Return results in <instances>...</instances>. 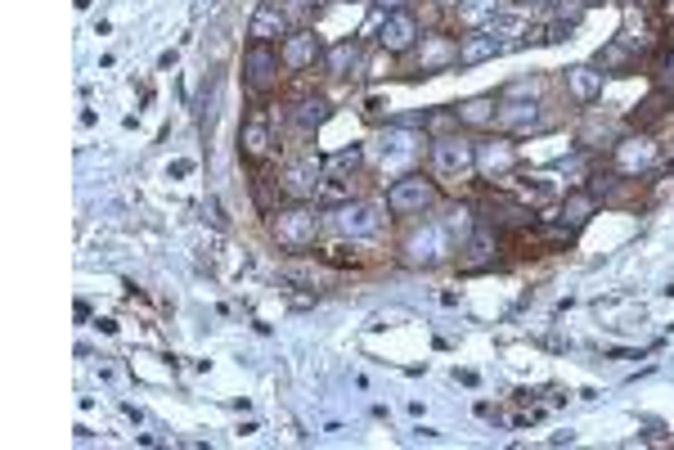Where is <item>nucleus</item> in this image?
I'll use <instances>...</instances> for the list:
<instances>
[{"label": "nucleus", "instance_id": "1", "mask_svg": "<svg viewBox=\"0 0 674 450\" xmlns=\"http://www.w3.org/2000/svg\"><path fill=\"white\" fill-rule=\"evenodd\" d=\"M472 221L467 208L459 221H419L410 234L400 239V262L410 266V271H432V266H445L450 257H454V243H463L472 234Z\"/></svg>", "mask_w": 674, "mask_h": 450}, {"label": "nucleus", "instance_id": "2", "mask_svg": "<svg viewBox=\"0 0 674 450\" xmlns=\"http://www.w3.org/2000/svg\"><path fill=\"white\" fill-rule=\"evenodd\" d=\"M391 221H423L441 208V180L432 171H404L387 185V195H382Z\"/></svg>", "mask_w": 674, "mask_h": 450}, {"label": "nucleus", "instance_id": "3", "mask_svg": "<svg viewBox=\"0 0 674 450\" xmlns=\"http://www.w3.org/2000/svg\"><path fill=\"white\" fill-rule=\"evenodd\" d=\"M428 132H414V126H404V122H391L387 132L378 136V145H373V167L387 176V180H396V176H404V171H419V163L428 158Z\"/></svg>", "mask_w": 674, "mask_h": 450}, {"label": "nucleus", "instance_id": "4", "mask_svg": "<svg viewBox=\"0 0 674 450\" xmlns=\"http://www.w3.org/2000/svg\"><path fill=\"white\" fill-rule=\"evenodd\" d=\"M324 234V217L306 203H288L270 212V239H275L284 252H310Z\"/></svg>", "mask_w": 674, "mask_h": 450}, {"label": "nucleus", "instance_id": "5", "mask_svg": "<svg viewBox=\"0 0 674 450\" xmlns=\"http://www.w3.org/2000/svg\"><path fill=\"white\" fill-rule=\"evenodd\" d=\"M284 54H280V45H261V41H248V50H243V91L256 100V104H265L270 95L280 91V82H284Z\"/></svg>", "mask_w": 674, "mask_h": 450}, {"label": "nucleus", "instance_id": "6", "mask_svg": "<svg viewBox=\"0 0 674 450\" xmlns=\"http://www.w3.org/2000/svg\"><path fill=\"white\" fill-rule=\"evenodd\" d=\"M428 171L441 180V185H463L477 176V145H472L467 136H436L428 145Z\"/></svg>", "mask_w": 674, "mask_h": 450}, {"label": "nucleus", "instance_id": "7", "mask_svg": "<svg viewBox=\"0 0 674 450\" xmlns=\"http://www.w3.org/2000/svg\"><path fill=\"white\" fill-rule=\"evenodd\" d=\"M324 226L333 234H343V239H378L382 226H387V203H369V199H347V203H337Z\"/></svg>", "mask_w": 674, "mask_h": 450}, {"label": "nucleus", "instance_id": "8", "mask_svg": "<svg viewBox=\"0 0 674 450\" xmlns=\"http://www.w3.org/2000/svg\"><path fill=\"white\" fill-rule=\"evenodd\" d=\"M265 108H270V104H256V108L248 113V122L239 126V158H243L248 167L270 163V154L280 149V140H275V122H270Z\"/></svg>", "mask_w": 674, "mask_h": 450}, {"label": "nucleus", "instance_id": "9", "mask_svg": "<svg viewBox=\"0 0 674 450\" xmlns=\"http://www.w3.org/2000/svg\"><path fill=\"white\" fill-rule=\"evenodd\" d=\"M319 185H324V158H315V154H302L280 171V195L293 203L319 199Z\"/></svg>", "mask_w": 674, "mask_h": 450}, {"label": "nucleus", "instance_id": "10", "mask_svg": "<svg viewBox=\"0 0 674 450\" xmlns=\"http://www.w3.org/2000/svg\"><path fill=\"white\" fill-rule=\"evenodd\" d=\"M373 36H378V50H387V54H410L423 41V23L414 10H387Z\"/></svg>", "mask_w": 674, "mask_h": 450}, {"label": "nucleus", "instance_id": "11", "mask_svg": "<svg viewBox=\"0 0 674 450\" xmlns=\"http://www.w3.org/2000/svg\"><path fill=\"white\" fill-rule=\"evenodd\" d=\"M656 163H661V145H656L647 132L621 136V140L612 145V171H621V176H643V171H652Z\"/></svg>", "mask_w": 674, "mask_h": 450}, {"label": "nucleus", "instance_id": "12", "mask_svg": "<svg viewBox=\"0 0 674 450\" xmlns=\"http://www.w3.org/2000/svg\"><path fill=\"white\" fill-rule=\"evenodd\" d=\"M482 221H486V226H495L499 234H522V230L539 226V208L522 203L517 195H495V199L482 208Z\"/></svg>", "mask_w": 674, "mask_h": 450}, {"label": "nucleus", "instance_id": "13", "mask_svg": "<svg viewBox=\"0 0 674 450\" xmlns=\"http://www.w3.org/2000/svg\"><path fill=\"white\" fill-rule=\"evenodd\" d=\"M280 54H284V69L288 73H310V69H319L324 63V41L310 32V28H293L284 41H280Z\"/></svg>", "mask_w": 674, "mask_h": 450}, {"label": "nucleus", "instance_id": "14", "mask_svg": "<svg viewBox=\"0 0 674 450\" xmlns=\"http://www.w3.org/2000/svg\"><path fill=\"white\" fill-rule=\"evenodd\" d=\"M410 54H414V69L423 77H432V73H445V69H454V63H459V41L445 36V32H423V41Z\"/></svg>", "mask_w": 674, "mask_h": 450}, {"label": "nucleus", "instance_id": "15", "mask_svg": "<svg viewBox=\"0 0 674 450\" xmlns=\"http://www.w3.org/2000/svg\"><path fill=\"white\" fill-rule=\"evenodd\" d=\"M495 126L499 132H508V136H526V132H545L549 126V113H545V104L539 100H499V117H495Z\"/></svg>", "mask_w": 674, "mask_h": 450}, {"label": "nucleus", "instance_id": "16", "mask_svg": "<svg viewBox=\"0 0 674 450\" xmlns=\"http://www.w3.org/2000/svg\"><path fill=\"white\" fill-rule=\"evenodd\" d=\"M495 252H499V230L486 226V221H477V226H472V234L463 239V262H459V271L463 275L491 271L495 266Z\"/></svg>", "mask_w": 674, "mask_h": 450}, {"label": "nucleus", "instance_id": "17", "mask_svg": "<svg viewBox=\"0 0 674 450\" xmlns=\"http://www.w3.org/2000/svg\"><path fill=\"white\" fill-rule=\"evenodd\" d=\"M288 32H293V19L284 6H275V0L256 6V14L248 19V41H261V45H280Z\"/></svg>", "mask_w": 674, "mask_h": 450}, {"label": "nucleus", "instance_id": "18", "mask_svg": "<svg viewBox=\"0 0 674 450\" xmlns=\"http://www.w3.org/2000/svg\"><path fill=\"white\" fill-rule=\"evenodd\" d=\"M656 36H661V32H656V19H652L643 6H625V23H621V36H617V41L630 45L639 59H647V54L656 50Z\"/></svg>", "mask_w": 674, "mask_h": 450}, {"label": "nucleus", "instance_id": "19", "mask_svg": "<svg viewBox=\"0 0 674 450\" xmlns=\"http://www.w3.org/2000/svg\"><path fill=\"white\" fill-rule=\"evenodd\" d=\"M517 171V145L508 136L477 145V176L482 180H508Z\"/></svg>", "mask_w": 674, "mask_h": 450}, {"label": "nucleus", "instance_id": "20", "mask_svg": "<svg viewBox=\"0 0 674 450\" xmlns=\"http://www.w3.org/2000/svg\"><path fill=\"white\" fill-rule=\"evenodd\" d=\"M593 212H598V195H593V189L585 185V189H567V195L558 199V217H554V221H558V226H567V230L576 234V230H585V226H589V217H593Z\"/></svg>", "mask_w": 674, "mask_h": 450}, {"label": "nucleus", "instance_id": "21", "mask_svg": "<svg viewBox=\"0 0 674 450\" xmlns=\"http://www.w3.org/2000/svg\"><path fill=\"white\" fill-rule=\"evenodd\" d=\"M499 54H504V41H499L495 28H482V32L459 36V63H463V69H477V63H491V59H499Z\"/></svg>", "mask_w": 674, "mask_h": 450}, {"label": "nucleus", "instance_id": "22", "mask_svg": "<svg viewBox=\"0 0 674 450\" xmlns=\"http://www.w3.org/2000/svg\"><path fill=\"white\" fill-rule=\"evenodd\" d=\"M454 117H459L463 132H486V126H495V117H499V100L495 95H472V100L454 104Z\"/></svg>", "mask_w": 674, "mask_h": 450}, {"label": "nucleus", "instance_id": "23", "mask_svg": "<svg viewBox=\"0 0 674 450\" xmlns=\"http://www.w3.org/2000/svg\"><path fill=\"white\" fill-rule=\"evenodd\" d=\"M499 10H504V0H459V6H454V23L463 32H482V28H495Z\"/></svg>", "mask_w": 674, "mask_h": 450}, {"label": "nucleus", "instance_id": "24", "mask_svg": "<svg viewBox=\"0 0 674 450\" xmlns=\"http://www.w3.org/2000/svg\"><path fill=\"white\" fill-rule=\"evenodd\" d=\"M508 189L522 199V203H530V208H549L554 199H558V185L554 180H545V176H508Z\"/></svg>", "mask_w": 674, "mask_h": 450}, {"label": "nucleus", "instance_id": "25", "mask_svg": "<svg viewBox=\"0 0 674 450\" xmlns=\"http://www.w3.org/2000/svg\"><path fill=\"white\" fill-rule=\"evenodd\" d=\"M567 95L576 108H593L602 100V73L598 69H567Z\"/></svg>", "mask_w": 674, "mask_h": 450}, {"label": "nucleus", "instance_id": "26", "mask_svg": "<svg viewBox=\"0 0 674 450\" xmlns=\"http://www.w3.org/2000/svg\"><path fill=\"white\" fill-rule=\"evenodd\" d=\"M639 63H643V59H639L630 45H621V41H607V45L598 50V73H602V77H630Z\"/></svg>", "mask_w": 674, "mask_h": 450}, {"label": "nucleus", "instance_id": "27", "mask_svg": "<svg viewBox=\"0 0 674 450\" xmlns=\"http://www.w3.org/2000/svg\"><path fill=\"white\" fill-rule=\"evenodd\" d=\"M365 167H369V154H365L360 145H351V149H337V154H328V158H324V176H351V180H360V176H365Z\"/></svg>", "mask_w": 674, "mask_h": 450}, {"label": "nucleus", "instance_id": "28", "mask_svg": "<svg viewBox=\"0 0 674 450\" xmlns=\"http://www.w3.org/2000/svg\"><path fill=\"white\" fill-rule=\"evenodd\" d=\"M351 69H360V45L347 36V41H337V45H328V54H324V73L328 77H351Z\"/></svg>", "mask_w": 674, "mask_h": 450}, {"label": "nucleus", "instance_id": "29", "mask_svg": "<svg viewBox=\"0 0 674 450\" xmlns=\"http://www.w3.org/2000/svg\"><path fill=\"white\" fill-rule=\"evenodd\" d=\"M670 104H674V100H670L665 91H652V95H647V100H643V104L630 113V126H639V132H647V126H656V122L665 117V108H670Z\"/></svg>", "mask_w": 674, "mask_h": 450}, {"label": "nucleus", "instance_id": "30", "mask_svg": "<svg viewBox=\"0 0 674 450\" xmlns=\"http://www.w3.org/2000/svg\"><path fill=\"white\" fill-rule=\"evenodd\" d=\"M324 117H328V100H319V95H315V100H302V104L293 108V122H297L302 136H310Z\"/></svg>", "mask_w": 674, "mask_h": 450}, {"label": "nucleus", "instance_id": "31", "mask_svg": "<svg viewBox=\"0 0 674 450\" xmlns=\"http://www.w3.org/2000/svg\"><path fill=\"white\" fill-rule=\"evenodd\" d=\"M319 257H324L328 266H365V262H369V257L356 248V239H351V243H347V239H343V243H328V248H319Z\"/></svg>", "mask_w": 674, "mask_h": 450}, {"label": "nucleus", "instance_id": "32", "mask_svg": "<svg viewBox=\"0 0 674 450\" xmlns=\"http://www.w3.org/2000/svg\"><path fill=\"white\" fill-rule=\"evenodd\" d=\"M652 82H656V91H665L674 100V50H665V54L652 59Z\"/></svg>", "mask_w": 674, "mask_h": 450}, {"label": "nucleus", "instance_id": "33", "mask_svg": "<svg viewBox=\"0 0 674 450\" xmlns=\"http://www.w3.org/2000/svg\"><path fill=\"white\" fill-rule=\"evenodd\" d=\"M373 6L387 14V10H404V0H373Z\"/></svg>", "mask_w": 674, "mask_h": 450}, {"label": "nucleus", "instance_id": "34", "mask_svg": "<svg viewBox=\"0 0 674 450\" xmlns=\"http://www.w3.org/2000/svg\"><path fill=\"white\" fill-rule=\"evenodd\" d=\"M522 6H558V0H522Z\"/></svg>", "mask_w": 674, "mask_h": 450}, {"label": "nucleus", "instance_id": "35", "mask_svg": "<svg viewBox=\"0 0 674 450\" xmlns=\"http://www.w3.org/2000/svg\"><path fill=\"white\" fill-rule=\"evenodd\" d=\"M621 6H643V0H621Z\"/></svg>", "mask_w": 674, "mask_h": 450}, {"label": "nucleus", "instance_id": "36", "mask_svg": "<svg viewBox=\"0 0 674 450\" xmlns=\"http://www.w3.org/2000/svg\"><path fill=\"white\" fill-rule=\"evenodd\" d=\"M670 50H674V32H670Z\"/></svg>", "mask_w": 674, "mask_h": 450}]
</instances>
